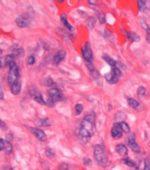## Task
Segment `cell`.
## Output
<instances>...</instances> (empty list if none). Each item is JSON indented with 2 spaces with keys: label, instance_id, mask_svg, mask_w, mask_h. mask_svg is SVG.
<instances>
[{
  "label": "cell",
  "instance_id": "836d02e7",
  "mask_svg": "<svg viewBox=\"0 0 150 170\" xmlns=\"http://www.w3.org/2000/svg\"><path fill=\"white\" fill-rule=\"evenodd\" d=\"M140 25H141V27H142V28H144V30H147L149 28V27L147 26V21H146V19L144 18V17H142L141 19H140Z\"/></svg>",
  "mask_w": 150,
  "mask_h": 170
},
{
  "label": "cell",
  "instance_id": "f35d334b",
  "mask_svg": "<svg viewBox=\"0 0 150 170\" xmlns=\"http://www.w3.org/2000/svg\"><path fill=\"white\" fill-rule=\"evenodd\" d=\"M91 163H92V161H91V160H90L89 158H84L83 159V164L85 165V166H90L91 165Z\"/></svg>",
  "mask_w": 150,
  "mask_h": 170
},
{
  "label": "cell",
  "instance_id": "4316f807",
  "mask_svg": "<svg viewBox=\"0 0 150 170\" xmlns=\"http://www.w3.org/2000/svg\"><path fill=\"white\" fill-rule=\"evenodd\" d=\"M85 120L90 121V122H92V123H95V113H91V114H88L85 116L84 118Z\"/></svg>",
  "mask_w": 150,
  "mask_h": 170
},
{
  "label": "cell",
  "instance_id": "9c48e42d",
  "mask_svg": "<svg viewBox=\"0 0 150 170\" xmlns=\"http://www.w3.org/2000/svg\"><path fill=\"white\" fill-rule=\"evenodd\" d=\"M80 128L87 130V132H89L91 135L94 134V128H95V123H92L90 122L87 120H83L82 122H81V125H80Z\"/></svg>",
  "mask_w": 150,
  "mask_h": 170
},
{
  "label": "cell",
  "instance_id": "44dd1931",
  "mask_svg": "<svg viewBox=\"0 0 150 170\" xmlns=\"http://www.w3.org/2000/svg\"><path fill=\"white\" fill-rule=\"evenodd\" d=\"M36 124L39 126H43V127H50L51 125V123L48 118H44V119H40L36 121Z\"/></svg>",
  "mask_w": 150,
  "mask_h": 170
},
{
  "label": "cell",
  "instance_id": "bcb514c9",
  "mask_svg": "<svg viewBox=\"0 0 150 170\" xmlns=\"http://www.w3.org/2000/svg\"><path fill=\"white\" fill-rule=\"evenodd\" d=\"M3 66H5V63L3 62V59L0 58V68H2Z\"/></svg>",
  "mask_w": 150,
  "mask_h": 170
},
{
  "label": "cell",
  "instance_id": "d6a6232c",
  "mask_svg": "<svg viewBox=\"0 0 150 170\" xmlns=\"http://www.w3.org/2000/svg\"><path fill=\"white\" fill-rule=\"evenodd\" d=\"M114 74H115V75L116 76H117L118 78L120 76L122 75V72H121V70H120V68L119 67H114V68H112V70H111Z\"/></svg>",
  "mask_w": 150,
  "mask_h": 170
},
{
  "label": "cell",
  "instance_id": "ffe728a7",
  "mask_svg": "<svg viewBox=\"0 0 150 170\" xmlns=\"http://www.w3.org/2000/svg\"><path fill=\"white\" fill-rule=\"evenodd\" d=\"M96 23V19L93 16H90L87 18V20L86 21V25L87 26V28L89 29H92L95 28V25Z\"/></svg>",
  "mask_w": 150,
  "mask_h": 170
},
{
  "label": "cell",
  "instance_id": "5b68a950",
  "mask_svg": "<svg viewBox=\"0 0 150 170\" xmlns=\"http://www.w3.org/2000/svg\"><path fill=\"white\" fill-rule=\"evenodd\" d=\"M126 143L128 145V146L135 152H140V145L137 144L136 142V136H135L134 133H130L127 136L126 138Z\"/></svg>",
  "mask_w": 150,
  "mask_h": 170
},
{
  "label": "cell",
  "instance_id": "f546056e",
  "mask_svg": "<svg viewBox=\"0 0 150 170\" xmlns=\"http://www.w3.org/2000/svg\"><path fill=\"white\" fill-rule=\"evenodd\" d=\"M147 94V89L145 87H142V86L139 87V89H138V95L139 96H146Z\"/></svg>",
  "mask_w": 150,
  "mask_h": 170
},
{
  "label": "cell",
  "instance_id": "7c38bea8",
  "mask_svg": "<svg viewBox=\"0 0 150 170\" xmlns=\"http://www.w3.org/2000/svg\"><path fill=\"white\" fill-rule=\"evenodd\" d=\"M110 134H111V136L114 138V139H118V138H121L123 136V131L120 129L117 126H113V128L111 129L110 130Z\"/></svg>",
  "mask_w": 150,
  "mask_h": 170
},
{
  "label": "cell",
  "instance_id": "83f0119b",
  "mask_svg": "<svg viewBox=\"0 0 150 170\" xmlns=\"http://www.w3.org/2000/svg\"><path fill=\"white\" fill-rule=\"evenodd\" d=\"M83 111V105L82 104H76L75 105V114L80 115Z\"/></svg>",
  "mask_w": 150,
  "mask_h": 170
},
{
  "label": "cell",
  "instance_id": "d590c367",
  "mask_svg": "<svg viewBox=\"0 0 150 170\" xmlns=\"http://www.w3.org/2000/svg\"><path fill=\"white\" fill-rule=\"evenodd\" d=\"M54 84V82L53 80L50 78V77H48V78L46 79V81H45V86H48V87H50Z\"/></svg>",
  "mask_w": 150,
  "mask_h": 170
},
{
  "label": "cell",
  "instance_id": "74e56055",
  "mask_svg": "<svg viewBox=\"0 0 150 170\" xmlns=\"http://www.w3.org/2000/svg\"><path fill=\"white\" fill-rule=\"evenodd\" d=\"M144 165H145L144 170H150V161H149L148 159L144 160Z\"/></svg>",
  "mask_w": 150,
  "mask_h": 170
},
{
  "label": "cell",
  "instance_id": "d6986e66",
  "mask_svg": "<svg viewBox=\"0 0 150 170\" xmlns=\"http://www.w3.org/2000/svg\"><path fill=\"white\" fill-rule=\"evenodd\" d=\"M127 102H128L129 105H130L132 108H133V109H138L139 106L140 105V104L139 101H137L136 99H134V98H127Z\"/></svg>",
  "mask_w": 150,
  "mask_h": 170
},
{
  "label": "cell",
  "instance_id": "8fae6325",
  "mask_svg": "<svg viewBox=\"0 0 150 170\" xmlns=\"http://www.w3.org/2000/svg\"><path fill=\"white\" fill-rule=\"evenodd\" d=\"M104 77H105V79H106V81L109 83H110V84H115V83H117L118 82V77L116 76L115 74L112 71H110V72H109L107 74H105Z\"/></svg>",
  "mask_w": 150,
  "mask_h": 170
},
{
  "label": "cell",
  "instance_id": "d4e9b609",
  "mask_svg": "<svg viewBox=\"0 0 150 170\" xmlns=\"http://www.w3.org/2000/svg\"><path fill=\"white\" fill-rule=\"evenodd\" d=\"M122 161H123L126 166H128V167H136V163H135L133 160H130L129 158H124V159L122 160Z\"/></svg>",
  "mask_w": 150,
  "mask_h": 170
},
{
  "label": "cell",
  "instance_id": "3957f363",
  "mask_svg": "<svg viewBox=\"0 0 150 170\" xmlns=\"http://www.w3.org/2000/svg\"><path fill=\"white\" fill-rule=\"evenodd\" d=\"M81 53L83 56V59L87 62H91L93 59V52L91 50V44L89 42H86L84 45L81 47Z\"/></svg>",
  "mask_w": 150,
  "mask_h": 170
},
{
  "label": "cell",
  "instance_id": "30bf717a",
  "mask_svg": "<svg viewBox=\"0 0 150 170\" xmlns=\"http://www.w3.org/2000/svg\"><path fill=\"white\" fill-rule=\"evenodd\" d=\"M30 94L32 95V97L34 98L35 101H36L37 103L41 104V105H46V102L43 100V98L42 96V94L36 89H33V90H30Z\"/></svg>",
  "mask_w": 150,
  "mask_h": 170
},
{
  "label": "cell",
  "instance_id": "2e32d148",
  "mask_svg": "<svg viewBox=\"0 0 150 170\" xmlns=\"http://www.w3.org/2000/svg\"><path fill=\"white\" fill-rule=\"evenodd\" d=\"M60 21H61L62 24L69 30V31H72L73 30V28L72 26L69 23L68 20H67V16H66V14L65 13H63L61 16H60Z\"/></svg>",
  "mask_w": 150,
  "mask_h": 170
},
{
  "label": "cell",
  "instance_id": "60d3db41",
  "mask_svg": "<svg viewBox=\"0 0 150 170\" xmlns=\"http://www.w3.org/2000/svg\"><path fill=\"white\" fill-rule=\"evenodd\" d=\"M0 129H3V130H6L7 129L6 124H5V123L3 120H1V119H0Z\"/></svg>",
  "mask_w": 150,
  "mask_h": 170
},
{
  "label": "cell",
  "instance_id": "ba28073f",
  "mask_svg": "<svg viewBox=\"0 0 150 170\" xmlns=\"http://www.w3.org/2000/svg\"><path fill=\"white\" fill-rule=\"evenodd\" d=\"M31 132L41 142L47 141V136L43 130H42L40 129H37V128H31Z\"/></svg>",
  "mask_w": 150,
  "mask_h": 170
},
{
  "label": "cell",
  "instance_id": "4fadbf2b",
  "mask_svg": "<svg viewBox=\"0 0 150 170\" xmlns=\"http://www.w3.org/2000/svg\"><path fill=\"white\" fill-rule=\"evenodd\" d=\"M116 151L121 156H126L127 155V147L124 144H119L116 146Z\"/></svg>",
  "mask_w": 150,
  "mask_h": 170
},
{
  "label": "cell",
  "instance_id": "ab89813d",
  "mask_svg": "<svg viewBox=\"0 0 150 170\" xmlns=\"http://www.w3.org/2000/svg\"><path fill=\"white\" fill-rule=\"evenodd\" d=\"M58 170H68V165L66 163H62L58 167Z\"/></svg>",
  "mask_w": 150,
  "mask_h": 170
},
{
  "label": "cell",
  "instance_id": "7a4b0ae2",
  "mask_svg": "<svg viewBox=\"0 0 150 170\" xmlns=\"http://www.w3.org/2000/svg\"><path fill=\"white\" fill-rule=\"evenodd\" d=\"M9 67H10V70L8 73L7 82H8V84L12 86V84H14L15 83H17L19 81L20 70H19V67H17L16 63H15V61L10 65Z\"/></svg>",
  "mask_w": 150,
  "mask_h": 170
},
{
  "label": "cell",
  "instance_id": "8992f818",
  "mask_svg": "<svg viewBox=\"0 0 150 170\" xmlns=\"http://www.w3.org/2000/svg\"><path fill=\"white\" fill-rule=\"evenodd\" d=\"M15 22H16V25L19 28H27L30 24V18L27 13H22L16 18Z\"/></svg>",
  "mask_w": 150,
  "mask_h": 170
},
{
  "label": "cell",
  "instance_id": "4dcf8cb0",
  "mask_svg": "<svg viewBox=\"0 0 150 170\" xmlns=\"http://www.w3.org/2000/svg\"><path fill=\"white\" fill-rule=\"evenodd\" d=\"M27 65H29V66H32V65H34L35 63V56H29L27 59Z\"/></svg>",
  "mask_w": 150,
  "mask_h": 170
},
{
  "label": "cell",
  "instance_id": "6da1fadb",
  "mask_svg": "<svg viewBox=\"0 0 150 170\" xmlns=\"http://www.w3.org/2000/svg\"><path fill=\"white\" fill-rule=\"evenodd\" d=\"M94 155H95V159L96 160V162L105 167H107L109 164V156H108V152L106 151V148L104 147V145H96L95 146V150H94Z\"/></svg>",
  "mask_w": 150,
  "mask_h": 170
},
{
  "label": "cell",
  "instance_id": "7402d4cb",
  "mask_svg": "<svg viewBox=\"0 0 150 170\" xmlns=\"http://www.w3.org/2000/svg\"><path fill=\"white\" fill-rule=\"evenodd\" d=\"M14 56L12 54H9L7 55L6 57H5V59H4V63H5V67H10V65L14 62Z\"/></svg>",
  "mask_w": 150,
  "mask_h": 170
},
{
  "label": "cell",
  "instance_id": "8d00e7d4",
  "mask_svg": "<svg viewBox=\"0 0 150 170\" xmlns=\"http://www.w3.org/2000/svg\"><path fill=\"white\" fill-rule=\"evenodd\" d=\"M5 144H6V142H5V139L0 138V151H3V150L5 149Z\"/></svg>",
  "mask_w": 150,
  "mask_h": 170
},
{
  "label": "cell",
  "instance_id": "7dc6e473",
  "mask_svg": "<svg viewBox=\"0 0 150 170\" xmlns=\"http://www.w3.org/2000/svg\"><path fill=\"white\" fill-rule=\"evenodd\" d=\"M3 170H12V168L11 167H8V166H6V167H5L3 168Z\"/></svg>",
  "mask_w": 150,
  "mask_h": 170
},
{
  "label": "cell",
  "instance_id": "f1b7e54d",
  "mask_svg": "<svg viewBox=\"0 0 150 170\" xmlns=\"http://www.w3.org/2000/svg\"><path fill=\"white\" fill-rule=\"evenodd\" d=\"M45 154H46V156L49 159H51V158H53L55 156V152L50 148H46V151H45Z\"/></svg>",
  "mask_w": 150,
  "mask_h": 170
},
{
  "label": "cell",
  "instance_id": "603a6c76",
  "mask_svg": "<svg viewBox=\"0 0 150 170\" xmlns=\"http://www.w3.org/2000/svg\"><path fill=\"white\" fill-rule=\"evenodd\" d=\"M138 4V7L140 9V11L145 12L148 10V6H147V3L146 1H142V0H140V1L137 2Z\"/></svg>",
  "mask_w": 150,
  "mask_h": 170
},
{
  "label": "cell",
  "instance_id": "7bdbcfd3",
  "mask_svg": "<svg viewBox=\"0 0 150 170\" xmlns=\"http://www.w3.org/2000/svg\"><path fill=\"white\" fill-rule=\"evenodd\" d=\"M12 141V134H7L6 138H5V142L11 143Z\"/></svg>",
  "mask_w": 150,
  "mask_h": 170
},
{
  "label": "cell",
  "instance_id": "5bb4252c",
  "mask_svg": "<svg viewBox=\"0 0 150 170\" xmlns=\"http://www.w3.org/2000/svg\"><path fill=\"white\" fill-rule=\"evenodd\" d=\"M115 126L118 127L120 129L123 131V133H129L130 132V128H129V125L125 121H119V122H116Z\"/></svg>",
  "mask_w": 150,
  "mask_h": 170
},
{
  "label": "cell",
  "instance_id": "c3c4849f",
  "mask_svg": "<svg viewBox=\"0 0 150 170\" xmlns=\"http://www.w3.org/2000/svg\"><path fill=\"white\" fill-rule=\"evenodd\" d=\"M2 53H3V52H2V50H1V49H0V56L2 55Z\"/></svg>",
  "mask_w": 150,
  "mask_h": 170
},
{
  "label": "cell",
  "instance_id": "e0dca14e",
  "mask_svg": "<svg viewBox=\"0 0 150 170\" xmlns=\"http://www.w3.org/2000/svg\"><path fill=\"white\" fill-rule=\"evenodd\" d=\"M102 59H103L105 61H106L107 64H109V66L111 67L112 68L117 67V62L116 60H114L112 58H110V56H108V55H106V54H104V55L102 56Z\"/></svg>",
  "mask_w": 150,
  "mask_h": 170
},
{
  "label": "cell",
  "instance_id": "f6af8a7d",
  "mask_svg": "<svg viewBox=\"0 0 150 170\" xmlns=\"http://www.w3.org/2000/svg\"><path fill=\"white\" fill-rule=\"evenodd\" d=\"M3 98H4V91L1 85H0V100H2Z\"/></svg>",
  "mask_w": 150,
  "mask_h": 170
},
{
  "label": "cell",
  "instance_id": "484cf974",
  "mask_svg": "<svg viewBox=\"0 0 150 170\" xmlns=\"http://www.w3.org/2000/svg\"><path fill=\"white\" fill-rule=\"evenodd\" d=\"M94 11L97 13V17H98L100 22H101L102 24H104L105 21H106V19H105V15H104L102 12H99V11H97V10H95V9H94Z\"/></svg>",
  "mask_w": 150,
  "mask_h": 170
},
{
  "label": "cell",
  "instance_id": "1f68e13d",
  "mask_svg": "<svg viewBox=\"0 0 150 170\" xmlns=\"http://www.w3.org/2000/svg\"><path fill=\"white\" fill-rule=\"evenodd\" d=\"M5 152H6L7 154H10V153L12 151V143L6 142L5 147Z\"/></svg>",
  "mask_w": 150,
  "mask_h": 170
},
{
  "label": "cell",
  "instance_id": "277c9868",
  "mask_svg": "<svg viewBox=\"0 0 150 170\" xmlns=\"http://www.w3.org/2000/svg\"><path fill=\"white\" fill-rule=\"evenodd\" d=\"M48 96H49V98L52 99L55 103L59 102V101H63L65 99L64 94L57 88H52V89H49Z\"/></svg>",
  "mask_w": 150,
  "mask_h": 170
},
{
  "label": "cell",
  "instance_id": "b9f144b4",
  "mask_svg": "<svg viewBox=\"0 0 150 170\" xmlns=\"http://www.w3.org/2000/svg\"><path fill=\"white\" fill-rule=\"evenodd\" d=\"M46 105H47L48 106H50V107H53L54 105H55V102H54L52 99L48 98V100H47V102H46Z\"/></svg>",
  "mask_w": 150,
  "mask_h": 170
},
{
  "label": "cell",
  "instance_id": "cb8c5ba5",
  "mask_svg": "<svg viewBox=\"0 0 150 170\" xmlns=\"http://www.w3.org/2000/svg\"><path fill=\"white\" fill-rule=\"evenodd\" d=\"M14 57H17V58H22L24 56V51L22 48H17L15 49L12 53Z\"/></svg>",
  "mask_w": 150,
  "mask_h": 170
},
{
  "label": "cell",
  "instance_id": "52a82bcc",
  "mask_svg": "<svg viewBox=\"0 0 150 170\" xmlns=\"http://www.w3.org/2000/svg\"><path fill=\"white\" fill-rule=\"evenodd\" d=\"M65 55H66V52H65V50H60V51H58V52L54 55V57H53V59H52L53 65H55V66L59 65V64L61 63L62 61L65 59Z\"/></svg>",
  "mask_w": 150,
  "mask_h": 170
},
{
  "label": "cell",
  "instance_id": "ee69618b",
  "mask_svg": "<svg viewBox=\"0 0 150 170\" xmlns=\"http://www.w3.org/2000/svg\"><path fill=\"white\" fill-rule=\"evenodd\" d=\"M146 39H147V42L148 43H150V28L147 30V36H146Z\"/></svg>",
  "mask_w": 150,
  "mask_h": 170
},
{
  "label": "cell",
  "instance_id": "ac0fdd59",
  "mask_svg": "<svg viewBox=\"0 0 150 170\" xmlns=\"http://www.w3.org/2000/svg\"><path fill=\"white\" fill-rule=\"evenodd\" d=\"M126 37L128 40H130L131 42H139L140 41V36L134 32H126L125 33Z\"/></svg>",
  "mask_w": 150,
  "mask_h": 170
},
{
  "label": "cell",
  "instance_id": "9a60e30c",
  "mask_svg": "<svg viewBox=\"0 0 150 170\" xmlns=\"http://www.w3.org/2000/svg\"><path fill=\"white\" fill-rule=\"evenodd\" d=\"M20 90H21V83L20 81H18L17 83H15L11 86V91L13 95H19L20 93Z\"/></svg>",
  "mask_w": 150,
  "mask_h": 170
},
{
  "label": "cell",
  "instance_id": "e575fe53",
  "mask_svg": "<svg viewBox=\"0 0 150 170\" xmlns=\"http://www.w3.org/2000/svg\"><path fill=\"white\" fill-rule=\"evenodd\" d=\"M86 65H87V69L89 70L90 73L95 70V66H94V64L92 62H87Z\"/></svg>",
  "mask_w": 150,
  "mask_h": 170
}]
</instances>
